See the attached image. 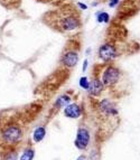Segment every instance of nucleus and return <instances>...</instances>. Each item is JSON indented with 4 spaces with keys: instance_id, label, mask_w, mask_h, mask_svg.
<instances>
[{
    "instance_id": "1a4fd4ad",
    "label": "nucleus",
    "mask_w": 140,
    "mask_h": 160,
    "mask_svg": "<svg viewBox=\"0 0 140 160\" xmlns=\"http://www.w3.org/2000/svg\"><path fill=\"white\" fill-rule=\"evenodd\" d=\"M104 88L105 86L103 85L102 81L99 80V78H94V80H92L91 82H90V86H89V88H88V91H89L90 95L99 96L100 94L103 92Z\"/></svg>"
},
{
    "instance_id": "f03ea898",
    "label": "nucleus",
    "mask_w": 140,
    "mask_h": 160,
    "mask_svg": "<svg viewBox=\"0 0 140 160\" xmlns=\"http://www.w3.org/2000/svg\"><path fill=\"white\" fill-rule=\"evenodd\" d=\"M55 25L61 32H73L81 26L80 18L76 13L70 10H63L54 13Z\"/></svg>"
},
{
    "instance_id": "0eeeda50",
    "label": "nucleus",
    "mask_w": 140,
    "mask_h": 160,
    "mask_svg": "<svg viewBox=\"0 0 140 160\" xmlns=\"http://www.w3.org/2000/svg\"><path fill=\"white\" fill-rule=\"evenodd\" d=\"M63 114L68 119H78L82 115V108L78 103H70L63 109Z\"/></svg>"
},
{
    "instance_id": "7ed1b4c3",
    "label": "nucleus",
    "mask_w": 140,
    "mask_h": 160,
    "mask_svg": "<svg viewBox=\"0 0 140 160\" xmlns=\"http://www.w3.org/2000/svg\"><path fill=\"white\" fill-rule=\"evenodd\" d=\"M90 141H91V134L90 131L84 127H80L76 132V138L74 141V146L78 150H85L89 147Z\"/></svg>"
},
{
    "instance_id": "dca6fc26",
    "label": "nucleus",
    "mask_w": 140,
    "mask_h": 160,
    "mask_svg": "<svg viewBox=\"0 0 140 160\" xmlns=\"http://www.w3.org/2000/svg\"><path fill=\"white\" fill-rule=\"evenodd\" d=\"M88 59H84V63H83V72H86V68H88Z\"/></svg>"
},
{
    "instance_id": "39448f33",
    "label": "nucleus",
    "mask_w": 140,
    "mask_h": 160,
    "mask_svg": "<svg viewBox=\"0 0 140 160\" xmlns=\"http://www.w3.org/2000/svg\"><path fill=\"white\" fill-rule=\"evenodd\" d=\"M99 57L103 62H110L117 57V49L112 44L105 43L99 48Z\"/></svg>"
},
{
    "instance_id": "4468645a",
    "label": "nucleus",
    "mask_w": 140,
    "mask_h": 160,
    "mask_svg": "<svg viewBox=\"0 0 140 160\" xmlns=\"http://www.w3.org/2000/svg\"><path fill=\"white\" fill-rule=\"evenodd\" d=\"M78 84H80V86H81L83 90H88L90 86V81L88 80V78H85V76H83V78H80V81H78Z\"/></svg>"
},
{
    "instance_id": "20e7f679",
    "label": "nucleus",
    "mask_w": 140,
    "mask_h": 160,
    "mask_svg": "<svg viewBox=\"0 0 140 160\" xmlns=\"http://www.w3.org/2000/svg\"><path fill=\"white\" fill-rule=\"evenodd\" d=\"M120 78V71L113 66H108L102 75V83L104 86L114 85Z\"/></svg>"
},
{
    "instance_id": "6e6552de",
    "label": "nucleus",
    "mask_w": 140,
    "mask_h": 160,
    "mask_svg": "<svg viewBox=\"0 0 140 160\" xmlns=\"http://www.w3.org/2000/svg\"><path fill=\"white\" fill-rule=\"evenodd\" d=\"M78 62V54L75 51H68L63 54L62 63L66 67H74Z\"/></svg>"
},
{
    "instance_id": "6ab92c4d",
    "label": "nucleus",
    "mask_w": 140,
    "mask_h": 160,
    "mask_svg": "<svg viewBox=\"0 0 140 160\" xmlns=\"http://www.w3.org/2000/svg\"><path fill=\"white\" fill-rule=\"evenodd\" d=\"M78 6H80V7H81L83 10H85V9L88 8V7H86V5H84V3H81V2H78Z\"/></svg>"
},
{
    "instance_id": "423d86ee",
    "label": "nucleus",
    "mask_w": 140,
    "mask_h": 160,
    "mask_svg": "<svg viewBox=\"0 0 140 160\" xmlns=\"http://www.w3.org/2000/svg\"><path fill=\"white\" fill-rule=\"evenodd\" d=\"M99 108L101 110V112L108 117H116L118 114V109H117L116 104L109 99L101 100L99 103Z\"/></svg>"
},
{
    "instance_id": "9b49d317",
    "label": "nucleus",
    "mask_w": 140,
    "mask_h": 160,
    "mask_svg": "<svg viewBox=\"0 0 140 160\" xmlns=\"http://www.w3.org/2000/svg\"><path fill=\"white\" fill-rule=\"evenodd\" d=\"M46 137V128L44 126H39L37 127V128L34 129V131H32V141H34V143H39V142H42L45 139Z\"/></svg>"
},
{
    "instance_id": "f257e3e1",
    "label": "nucleus",
    "mask_w": 140,
    "mask_h": 160,
    "mask_svg": "<svg viewBox=\"0 0 140 160\" xmlns=\"http://www.w3.org/2000/svg\"><path fill=\"white\" fill-rule=\"evenodd\" d=\"M24 138V131L17 122H7L0 129V140L5 147H15Z\"/></svg>"
},
{
    "instance_id": "f3484780",
    "label": "nucleus",
    "mask_w": 140,
    "mask_h": 160,
    "mask_svg": "<svg viewBox=\"0 0 140 160\" xmlns=\"http://www.w3.org/2000/svg\"><path fill=\"white\" fill-rule=\"evenodd\" d=\"M119 0H111L110 2H109V6H110V7H114V6L117 5V2H118Z\"/></svg>"
},
{
    "instance_id": "ddd939ff",
    "label": "nucleus",
    "mask_w": 140,
    "mask_h": 160,
    "mask_svg": "<svg viewBox=\"0 0 140 160\" xmlns=\"http://www.w3.org/2000/svg\"><path fill=\"white\" fill-rule=\"evenodd\" d=\"M34 158H35V149L32 147H27L19 155L18 160H34Z\"/></svg>"
},
{
    "instance_id": "aec40b11",
    "label": "nucleus",
    "mask_w": 140,
    "mask_h": 160,
    "mask_svg": "<svg viewBox=\"0 0 140 160\" xmlns=\"http://www.w3.org/2000/svg\"><path fill=\"white\" fill-rule=\"evenodd\" d=\"M0 160H2V151L0 150Z\"/></svg>"
},
{
    "instance_id": "f8f14e48",
    "label": "nucleus",
    "mask_w": 140,
    "mask_h": 160,
    "mask_svg": "<svg viewBox=\"0 0 140 160\" xmlns=\"http://www.w3.org/2000/svg\"><path fill=\"white\" fill-rule=\"evenodd\" d=\"M71 101H72L71 96L64 94V95H61L59 98H57V100L54 103V107L56 108V109H64L68 104L71 103Z\"/></svg>"
},
{
    "instance_id": "a211bd4d",
    "label": "nucleus",
    "mask_w": 140,
    "mask_h": 160,
    "mask_svg": "<svg viewBox=\"0 0 140 160\" xmlns=\"http://www.w3.org/2000/svg\"><path fill=\"white\" fill-rule=\"evenodd\" d=\"M76 160H86V157L84 155H81V156H78Z\"/></svg>"
},
{
    "instance_id": "9d476101",
    "label": "nucleus",
    "mask_w": 140,
    "mask_h": 160,
    "mask_svg": "<svg viewBox=\"0 0 140 160\" xmlns=\"http://www.w3.org/2000/svg\"><path fill=\"white\" fill-rule=\"evenodd\" d=\"M19 155L15 147H5L2 149V160H18Z\"/></svg>"
},
{
    "instance_id": "2eb2a0df",
    "label": "nucleus",
    "mask_w": 140,
    "mask_h": 160,
    "mask_svg": "<svg viewBox=\"0 0 140 160\" xmlns=\"http://www.w3.org/2000/svg\"><path fill=\"white\" fill-rule=\"evenodd\" d=\"M98 22H109V15L107 12H101L98 16Z\"/></svg>"
}]
</instances>
